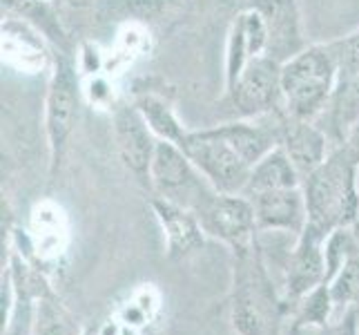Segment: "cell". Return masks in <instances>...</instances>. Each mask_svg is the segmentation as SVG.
Instances as JSON below:
<instances>
[{"label":"cell","mask_w":359,"mask_h":335,"mask_svg":"<svg viewBox=\"0 0 359 335\" xmlns=\"http://www.w3.org/2000/svg\"><path fill=\"white\" fill-rule=\"evenodd\" d=\"M308 226L330 235L359 221V164L335 145L328 159L304 181Z\"/></svg>","instance_id":"obj_1"},{"label":"cell","mask_w":359,"mask_h":335,"mask_svg":"<svg viewBox=\"0 0 359 335\" xmlns=\"http://www.w3.org/2000/svg\"><path fill=\"white\" fill-rule=\"evenodd\" d=\"M339 74L328 45H308L281 65L283 114L317 121L330 105Z\"/></svg>","instance_id":"obj_2"},{"label":"cell","mask_w":359,"mask_h":335,"mask_svg":"<svg viewBox=\"0 0 359 335\" xmlns=\"http://www.w3.org/2000/svg\"><path fill=\"white\" fill-rule=\"evenodd\" d=\"M281 302L272 291L262 248L234 257V287L230 297V322L239 335H272Z\"/></svg>","instance_id":"obj_3"},{"label":"cell","mask_w":359,"mask_h":335,"mask_svg":"<svg viewBox=\"0 0 359 335\" xmlns=\"http://www.w3.org/2000/svg\"><path fill=\"white\" fill-rule=\"evenodd\" d=\"M83 94L85 92L76 63L69 54L56 52L45 96V136L49 150V177L52 179L63 168L72 132L79 123Z\"/></svg>","instance_id":"obj_4"},{"label":"cell","mask_w":359,"mask_h":335,"mask_svg":"<svg viewBox=\"0 0 359 335\" xmlns=\"http://www.w3.org/2000/svg\"><path fill=\"white\" fill-rule=\"evenodd\" d=\"M150 192L161 199L190 208L194 213L212 199L217 190L201 175L183 147L170 141H158L150 170Z\"/></svg>","instance_id":"obj_5"},{"label":"cell","mask_w":359,"mask_h":335,"mask_svg":"<svg viewBox=\"0 0 359 335\" xmlns=\"http://www.w3.org/2000/svg\"><path fill=\"white\" fill-rule=\"evenodd\" d=\"M181 147L217 192L243 195L252 168L234 152L228 141L221 139L215 128L190 130Z\"/></svg>","instance_id":"obj_6"},{"label":"cell","mask_w":359,"mask_h":335,"mask_svg":"<svg viewBox=\"0 0 359 335\" xmlns=\"http://www.w3.org/2000/svg\"><path fill=\"white\" fill-rule=\"evenodd\" d=\"M205 235L224 242L234 257L252 253L259 246L257 242V221L252 204L245 195H224L217 192L199 213Z\"/></svg>","instance_id":"obj_7"},{"label":"cell","mask_w":359,"mask_h":335,"mask_svg":"<svg viewBox=\"0 0 359 335\" xmlns=\"http://www.w3.org/2000/svg\"><path fill=\"white\" fill-rule=\"evenodd\" d=\"M226 94L237 112V119H257L283 112L281 65L268 56L250 60L239 79L226 88Z\"/></svg>","instance_id":"obj_8"},{"label":"cell","mask_w":359,"mask_h":335,"mask_svg":"<svg viewBox=\"0 0 359 335\" xmlns=\"http://www.w3.org/2000/svg\"><path fill=\"white\" fill-rule=\"evenodd\" d=\"M112 132L116 152L134 179L150 190V170L156 152V134L134 105V101H116L112 107Z\"/></svg>","instance_id":"obj_9"},{"label":"cell","mask_w":359,"mask_h":335,"mask_svg":"<svg viewBox=\"0 0 359 335\" xmlns=\"http://www.w3.org/2000/svg\"><path fill=\"white\" fill-rule=\"evenodd\" d=\"M326 239L328 235L313 226H308L297 237V244L290 251L286 268V293L283 304L302 302L308 293L326 284L328 262H326Z\"/></svg>","instance_id":"obj_10"},{"label":"cell","mask_w":359,"mask_h":335,"mask_svg":"<svg viewBox=\"0 0 359 335\" xmlns=\"http://www.w3.org/2000/svg\"><path fill=\"white\" fill-rule=\"evenodd\" d=\"M248 7L262 14L268 29L266 56L283 65L308 47L302 27V11L297 0H248Z\"/></svg>","instance_id":"obj_11"},{"label":"cell","mask_w":359,"mask_h":335,"mask_svg":"<svg viewBox=\"0 0 359 335\" xmlns=\"http://www.w3.org/2000/svg\"><path fill=\"white\" fill-rule=\"evenodd\" d=\"M248 199L255 210V221L259 232H292L299 235L304 232L308 223V208H306V197L304 188H283V190H266V192H255L248 195Z\"/></svg>","instance_id":"obj_12"},{"label":"cell","mask_w":359,"mask_h":335,"mask_svg":"<svg viewBox=\"0 0 359 335\" xmlns=\"http://www.w3.org/2000/svg\"><path fill=\"white\" fill-rule=\"evenodd\" d=\"M279 145L290 157L302 181L324 164L335 147L328 132L317 126L315 121H302L286 114H281Z\"/></svg>","instance_id":"obj_13"},{"label":"cell","mask_w":359,"mask_h":335,"mask_svg":"<svg viewBox=\"0 0 359 335\" xmlns=\"http://www.w3.org/2000/svg\"><path fill=\"white\" fill-rule=\"evenodd\" d=\"M268 29L257 9L243 5V9L232 18L226 43V88L239 79L250 60L266 56Z\"/></svg>","instance_id":"obj_14"},{"label":"cell","mask_w":359,"mask_h":335,"mask_svg":"<svg viewBox=\"0 0 359 335\" xmlns=\"http://www.w3.org/2000/svg\"><path fill=\"white\" fill-rule=\"evenodd\" d=\"M154 217L165 237V253L170 259H183L196 253L205 242V230L194 210L183 208L152 195L150 202Z\"/></svg>","instance_id":"obj_15"},{"label":"cell","mask_w":359,"mask_h":335,"mask_svg":"<svg viewBox=\"0 0 359 335\" xmlns=\"http://www.w3.org/2000/svg\"><path fill=\"white\" fill-rule=\"evenodd\" d=\"M3 60L18 72L39 74L54 63V56H49L45 41L34 25L7 11V18L3 20Z\"/></svg>","instance_id":"obj_16"},{"label":"cell","mask_w":359,"mask_h":335,"mask_svg":"<svg viewBox=\"0 0 359 335\" xmlns=\"http://www.w3.org/2000/svg\"><path fill=\"white\" fill-rule=\"evenodd\" d=\"M302 177L297 172L290 157L281 145L270 150L262 161H257L248 177L243 195L266 192V190H283V188H299Z\"/></svg>","instance_id":"obj_17"},{"label":"cell","mask_w":359,"mask_h":335,"mask_svg":"<svg viewBox=\"0 0 359 335\" xmlns=\"http://www.w3.org/2000/svg\"><path fill=\"white\" fill-rule=\"evenodd\" d=\"M134 105L139 107V112L147 121V126L152 128V132L156 134L158 141L177 143L179 147L183 145L185 136H188L190 130L183 128L181 119L177 117L175 107H172V103L168 101L165 96H161V94H156L152 90L136 92L134 94Z\"/></svg>","instance_id":"obj_18"},{"label":"cell","mask_w":359,"mask_h":335,"mask_svg":"<svg viewBox=\"0 0 359 335\" xmlns=\"http://www.w3.org/2000/svg\"><path fill=\"white\" fill-rule=\"evenodd\" d=\"M324 114L328 117L326 132L332 143L339 145L346 132L359 121V77L337 83V90L332 94L330 105Z\"/></svg>","instance_id":"obj_19"},{"label":"cell","mask_w":359,"mask_h":335,"mask_svg":"<svg viewBox=\"0 0 359 335\" xmlns=\"http://www.w3.org/2000/svg\"><path fill=\"white\" fill-rule=\"evenodd\" d=\"M34 317V335H83L79 322L56 300L54 293L36 302Z\"/></svg>","instance_id":"obj_20"},{"label":"cell","mask_w":359,"mask_h":335,"mask_svg":"<svg viewBox=\"0 0 359 335\" xmlns=\"http://www.w3.org/2000/svg\"><path fill=\"white\" fill-rule=\"evenodd\" d=\"M335 311V304H332L330 297V287L328 284H321L313 293H308L302 302H297V317H294V327H324L330 320V313Z\"/></svg>","instance_id":"obj_21"},{"label":"cell","mask_w":359,"mask_h":335,"mask_svg":"<svg viewBox=\"0 0 359 335\" xmlns=\"http://www.w3.org/2000/svg\"><path fill=\"white\" fill-rule=\"evenodd\" d=\"M328 287L335 308L359 304V248L346 259Z\"/></svg>","instance_id":"obj_22"},{"label":"cell","mask_w":359,"mask_h":335,"mask_svg":"<svg viewBox=\"0 0 359 335\" xmlns=\"http://www.w3.org/2000/svg\"><path fill=\"white\" fill-rule=\"evenodd\" d=\"M328 49L332 58H335L339 81L359 77V27L348 36H344V39L328 43Z\"/></svg>","instance_id":"obj_23"},{"label":"cell","mask_w":359,"mask_h":335,"mask_svg":"<svg viewBox=\"0 0 359 335\" xmlns=\"http://www.w3.org/2000/svg\"><path fill=\"white\" fill-rule=\"evenodd\" d=\"M330 335H359V331H357V313H355V308H348V311H346V315L339 320V324L330 331Z\"/></svg>","instance_id":"obj_24"},{"label":"cell","mask_w":359,"mask_h":335,"mask_svg":"<svg viewBox=\"0 0 359 335\" xmlns=\"http://www.w3.org/2000/svg\"><path fill=\"white\" fill-rule=\"evenodd\" d=\"M339 145H344L346 147V152H348L357 164H359V121L355 123V126L346 132V136H344V141L339 143Z\"/></svg>","instance_id":"obj_25"}]
</instances>
